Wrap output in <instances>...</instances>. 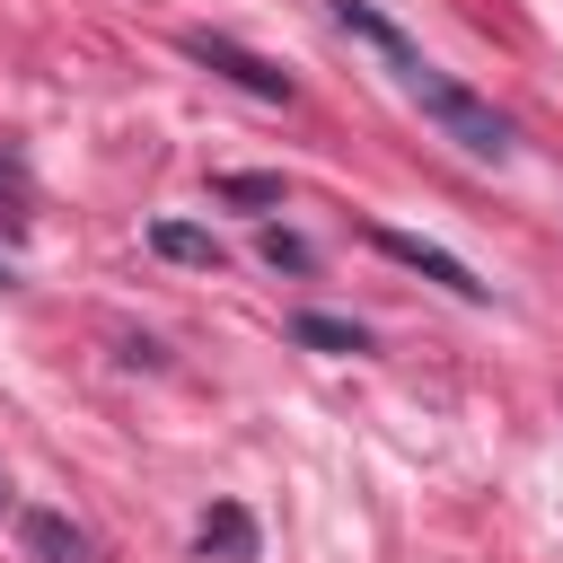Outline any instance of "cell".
Returning <instances> with one entry per match:
<instances>
[{
  "instance_id": "6da1fadb",
  "label": "cell",
  "mask_w": 563,
  "mask_h": 563,
  "mask_svg": "<svg viewBox=\"0 0 563 563\" xmlns=\"http://www.w3.org/2000/svg\"><path fill=\"white\" fill-rule=\"evenodd\" d=\"M325 18H334L343 35H361V44H369V53L396 70V88H405V97H413V106H422V114H431V123H440V132H449L466 158H493V167L510 158V123H501V114H493L475 88H457L449 70H431V62H422V53H413V44H405V35H396V26H387L369 0H325Z\"/></svg>"
},
{
  "instance_id": "3957f363",
  "label": "cell",
  "mask_w": 563,
  "mask_h": 563,
  "mask_svg": "<svg viewBox=\"0 0 563 563\" xmlns=\"http://www.w3.org/2000/svg\"><path fill=\"white\" fill-rule=\"evenodd\" d=\"M369 246H378V255H396L405 273L440 282V290H449V299H466V308H484V299H493V282H475L449 246H431V238H413V229H369Z\"/></svg>"
},
{
  "instance_id": "7a4b0ae2",
  "label": "cell",
  "mask_w": 563,
  "mask_h": 563,
  "mask_svg": "<svg viewBox=\"0 0 563 563\" xmlns=\"http://www.w3.org/2000/svg\"><path fill=\"white\" fill-rule=\"evenodd\" d=\"M185 53L202 62V70H220L229 88H246V97H264V106H290V70H273L264 53H246L238 35H211V26H185Z\"/></svg>"
},
{
  "instance_id": "8992f818",
  "label": "cell",
  "mask_w": 563,
  "mask_h": 563,
  "mask_svg": "<svg viewBox=\"0 0 563 563\" xmlns=\"http://www.w3.org/2000/svg\"><path fill=\"white\" fill-rule=\"evenodd\" d=\"M290 334H299L308 352H369V334H361V325H343V317H317V308H308V317H290Z\"/></svg>"
},
{
  "instance_id": "ba28073f",
  "label": "cell",
  "mask_w": 563,
  "mask_h": 563,
  "mask_svg": "<svg viewBox=\"0 0 563 563\" xmlns=\"http://www.w3.org/2000/svg\"><path fill=\"white\" fill-rule=\"evenodd\" d=\"M220 202H282V176H211Z\"/></svg>"
},
{
  "instance_id": "52a82bcc",
  "label": "cell",
  "mask_w": 563,
  "mask_h": 563,
  "mask_svg": "<svg viewBox=\"0 0 563 563\" xmlns=\"http://www.w3.org/2000/svg\"><path fill=\"white\" fill-rule=\"evenodd\" d=\"M255 255H264L273 273H308V264H317V246H308V238H290V229H264V238H255Z\"/></svg>"
},
{
  "instance_id": "30bf717a",
  "label": "cell",
  "mask_w": 563,
  "mask_h": 563,
  "mask_svg": "<svg viewBox=\"0 0 563 563\" xmlns=\"http://www.w3.org/2000/svg\"><path fill=\"white\" fill-rule=\"evenodd\" d=\"M0 282H9V264H0Z\"/></svg>"
},
{
  "instance_id": "9c48e42d",
  "label": "cell",
  "mask_w": 563,
  "mask_h": 563,
  "mask_svg": "<svg viewBox=\"0 0 563 563\" xmlns=\"http://www.w3.org/2000/svg\"><path fill=\"white\" fill-rule=\"evenodd\" d=\"M18 185H26V176H18V158H0V194H18Z\"/></svg>"
},
{
  "instance_id": "5b68a950",
  "label": "cell",
  "mask_w": 563,
  "mask_h": 563,
  "mask_svg": "<svg viewBox=\"0 0 563 563\" xmlns=\"http://www.w3.org/2000/svg\"><path fill=\"white\" fill-rule=\"evenodd\" d=\"M150 246H158L167 264H202V273L220 264V238H211V229H194V220H158V229H150Z\"/></svg>"
},
{
  "instance_id": "277c9868",
  "label": "cell",
  "mask_w": 563,
  "mask_h": 563,
  "mask_svg": "<svg viewBox=\"0 0 563 563\" xmlns=\"http://www.w3.org/2000/svg\"><path fill=\"white\" fill-rule=\"evenodd\" d=\"M194 545H202V554H220V563H255V519H246L238 501H211V510H202V528H194Z\"/></svg>"
}]
</instances>
